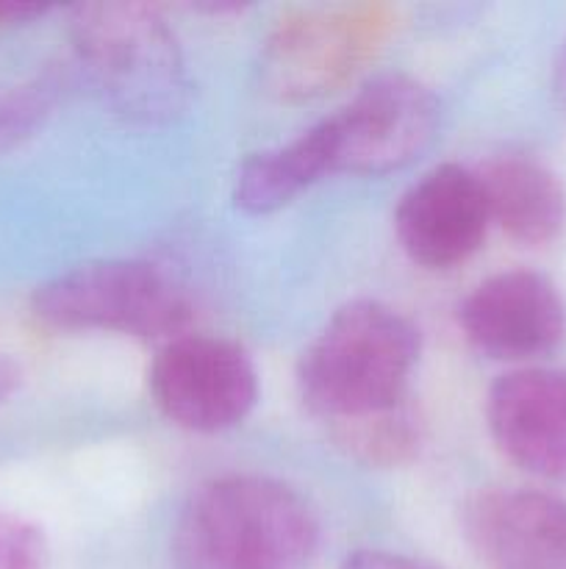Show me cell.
Instances as JSON below:
<instances>
[{"instance_id":"obj_1","label":"cell","mask_w":566,"mask_h":569,"mask_svg":"<svg viewBox=\"0 0 566 569\" xmlns=\"http://www.w3.org/2000/svg\"><path fill=\"white\" fill-rule=\"evenodd\" d=\"M316 550L309 500L266 476L200 483L172 528L175 569H309Z\"/></svg>"},{"instance_id":"obj_2","label":"cell","mask_w":566,"mask_h":569,"mask_svg":"<svg viewBox=\"0 0 566 569\" xmlns=\"http://www.w3.org/2000/svg\"><path fill=\"white\" fill-rule=\"evenodd\" d=\"M420 331L377 300L342 306L311 339L297 365V389L311 415L331 426L408 400Z\"/></svg>"},{"instance_id":"obj_3","label":"cell","mask_w":566,"mask_h":569,"mask_svg":"<svg viewBox=\"0 0 566 569\" xmlns=\"http://www.w3.org/2000/svg\"><path fill=\"white\" fill-rule=\"evenodd\" d=\"M78 61L111 114L131 126H166L189 106L181 44L159 9L83 3L72 9Z\"/></svg>"},{"instance_id":"obj_4","label":"cell","mask_w":566,"mask_h":569,"mask_svg":"<svg viewBox=\"0 0 566 569\" xmlns=\"http://www.w3.org/2000/svg\"><path fill=\"white\" fill-rule=\"evenodd\" d=\"M31 311L55 331H105L139 339L181 337L189 303L148 261H87L37 287Z\"/></svg>"},{"instance_id":"obj_5","label":"cell","mask_w":566,"mask_h":569,"mask_svg":"<svg viewBox=\"0 0 566 569\" xmlns=\"http://www.w3.org/2000/svg\"><path fill=\"white\" fill-rule=\"evenodd\" d=\"M392 31L383 6H333L283 17L261 50V81L277 100L325 98L353 81Z\"/></svg>"},{"instance_id":"obj_6","label":"cell","mask_w":566,"mask_h":569,"mask_svg":"<svg viewBox=\"0 0 566 569\" xmlns=\"http://www.w3.org/2000/svg\"><path fill=\"white\" fill-rule=\"evenodd\" d=\"M438 100L411 76H377L366 81L336 114L320 120L327 170L381 176L411 164L431 144Z\"/></svg>"},{"instance_id":"obj_7","label":"cell","mask_w":566,"mask_h":569,"mask_svg":"<svg viewBox=\"0 0 566 569\" xmlns=\"http://www.w3.org/2000/svg\"><path fill=\"white\" fill-rule=\"evenodd\" d=\"M148 387L161 415L192 433L228 431L259 403V372L247 350L203 333L172 337L150 365Z\"/></svg>"},{"instance_id":"obj_8","label":"cell","mask_w":566,"mask_h":569,"mask_svg":"<svg viewBox=\"0 0 566 569\" xmlns=\"http://www.w3.org/2000/svg\"><path fill=\"white\" fill-rule=\"evenodd\" d=\"M458 326L477 353L527 361L558 348L566 333V306L547 276L508 270L466 295L458 306Z\"/></svg>"},{"instance_id":"obj_9","label":"cell","mask_w":566,"mask_h":569,"mask_svg":"<svg viewBox=\"0 0 566 569\" xmlns=\"http://www.w3.org/2000/svg\"><path fill=\"white\" fill-rule=\"evenodd\" d=\"M488 222L492 217L477 172L442 164L403 194L394 231L411 261L427 270H449L481 250Z\"/></svg>"},{"instance_id":"obj_10","label":"cell","mask_w":566,"mask_h":569,"mask_svg":"<svg viewBox=\"0 0 566 569\" xmlns=\"http://www.w3.org/2000/svg\"><path fill=\"white\" fill-rule=\"evenodd\" d=\"M486 420L505 459L530 476L566 478V370H514L488 389Z\"/></svg>"},{"instance_id":"obj_11","label":"cell","mask_w":566,"mask_h":569,"mask_svg":"<svg viewBox=\"0 0 566 569\" xmlns=\"http://www.w3.org/2000/svg\"><path fill=\"white\" fill-rule=\"evenodd\" d=\"M486 569H566V500L533 489H488L464 515Z\"/></svg>"},{"instance_id":"obj_12","label":"cell","mask_w":566,"mask_h":569,"mask_svg":"<svg viewBox=\"0 0 566 569\" xmlns=\"http://www.w3.org/2000/svg\"><path fill=\"white\" fill-rule=\"evenodd\" d=\"M488 217L514 242L542 248L566 228V189L560 178L530 156H497L477 170Z\"/></svg>"},{"instance_id":"obj_13","label":"cell","mask_w":566,"mask_h":569,"mask_svg":"<svg viewBox=\"0 0 566 569\" xmlns=\"http://www.w3.org/2000/svg\"><path fill=\"white\" fill-rule=\"evenodd\" d=\"M322 176H331L325 142L320 126H311L292 142L244 159L233 178V203L250 214H266L292 203Z\"/></svg>"},{"instance_id":"obj_14","label":"cell","mask_w":566,"mask_h":569,"mask_svg":"<svg viewBox=\"0 0 566 569\" xmlns=\"http://www.w3.org/2000/svg\"><path fill=\"white\" fill-rule=\"evenodd\" d=\"M331 428L338 448L366 467H400L422 445V420L408 400Z\"/></svg>"},{"instance_id":"obj_15","label":"cell","mask_w":566,"mask_h":569,"mask_svg":"<svg viewBox=\"0 0 566 569\" xmlns=\"http://www.w3.org/2000/svg\"><path fill=\"white\" fill-rule=\"evenodd\" d=\"M53 87L44 81L0 87V153L20 148L48 122Z\"/></svg>"},{"instance_id":"obj_16","label":"cell","mask_w":566,"mask_h":569,"mask_svg":"<svg viewBox=\"0 0 566 569\" xmlns=\"http://www.w3.org/2000/svg\"><path fill=\"white\" fill-rule=\"evenodd\" d=\"M50 548L42 528L0 511V569H48Z\"/></svg>"},{"instance_id":"obj_17","label":"cell","mask_w":566,"mask_h":569,"mask_svg":"<svg viewBox=\"0 0 566 569\" xmlns=\"http://www.w3.org/2000/svg\"><path fill=\"white\" fill-rule=\"evenodd\" d=\"M338 569H436L427 561L411 559L403 553H388V550H355L342 561Z\"/></svg>"},{"instance_id":"obj_18","label":"cell","mask_w":566,"mask_h":569,"mask_svg":"<svg viewBox=\"0 0 566 569\" xmlns=\"http://www.w3.org/2000/svg\"><path fill=\"white\" fill-rule=\"evenodd\" d=\"M22 383V370L9 353H0V406L9 403L11 395L20 389Z\"/></svg>"},{"instance_id":"obj_19","label":"cell","mask_w":566,"mask_h":569,"mask_svg":"<svg viewBox=\"0 0 566 569\" xmlns=\"http://www.w3.org/2000/svg\"><path fill=\"white\" fill-rule=\"evenodd\" d=\"M555 94H558L560 106L566 109V42L560 44L558 59H555Z\"/></svg>"}]
</instances>
